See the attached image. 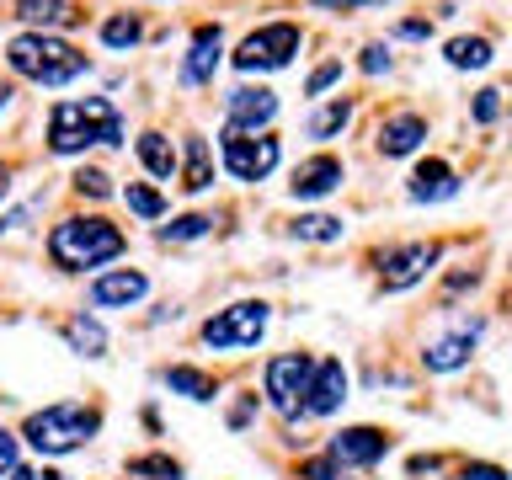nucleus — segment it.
Here are the masks:
<instances>
[{
	"instance_id": "1",
	"label": "nucleus",
	"mask_w": 512,
	"mask_h": 480,
	"mask_svg": "<svg viewBox=\"0 0 512 480\" xmlns=\"http://www.w3.org/2000/svg\"><path fill=\"white\" fill-rule=\"evenodd\" d=\"M91 144L118 150L123 144V118L107 96H86V102H54L48 107V150L54 155H80Z\"/></svg>"
},
{
	"instance_id": "2",
	"label": "nucleus",
	"mask_w": 512,
	"mask_h": 480,
	"mask_svg": "<svg viewBox=\"0 0 512 480\" xmlns=\"http://www.w3.org/2000/svg\"><path fill=\"white\" fill-rule=\"evenodd\" d=\"M6 64H11L22 80H32V86H48V91L70 86V80H80V75L91 70V59L80 54L75 43L54 38V32H22V38H11Z\"/></svg>"
},
{
	"instance_id": "3",
	"label": "nucleus",
	"mask_w": 512,
	"mask_h": 480,
	"mask_svg": "<svg viewBox=\"0 0 512 480\" xmlns=\"http://www.w3.org/2000/svg\"><path fill=\"white\" fill-rule=\"evenodd\" d=\"M128 251V240L118 224H107V219H59L54 230H48V256H54V267L59 272H86V267H102L112 262V256H123Z\"/></svg>"
},
{
	"instance_id": "4",
	"label": "nucleus",
	"mask_w": 512,
	"mask_h": 480,
	"mask_svg": "<svg viewBox=\"0 0 512 480\" xmlns=\"http://www.w3.org/2000/svg\"><path fill=\"white\" fill-rule=\"evenodd\" d=\"M96 432H102V411L96 406H80V400H54V406L32 411L22 422V438L27 448H38V454H75V448H86Z\"/></svg>"
},
{
	"instance_id": "5",
	"label": "nucleus",
	"mask_w": 512,
	"mask_h": 480,
	"mask_svg": "<svg viewBox=\"0 0 512 480\" xmlns=\"http://www.w3.org/2000/svg\"><path fill=\"white\" fill-rule=\"evenodd\" d=\"M267 326H272V304L267 299H240L230 310L208 315L198 336H203V347H214V352H246L267 336Z\"/></svg>"
},
{
	"instance_id": "6",
	"label": "nucleus",
	"mask_w": 512,
	"mask_h": 480,
	"mask_svg": "<svg viewBox=\"0 0 512 480\" xmlns=\"http://www.w3.org/2000/svg\"><path fill=\"white\" fill-rule=\"evenodd\" d=\"M304 48V32H299V22H267V27H256V32H246L240 38V48H235V70H246V75H256V70H283V64H294V54Z\"/></svg>"
},
{
	"instance_id": "7",
	"label": "nucleus",
	"mask_w": 512,
	"mask_h": 480,
	"mask_svg": "<svg viewBox=\"0 0 512 480\" xmlns=\"http://www.w3.org/2000/svg\"><path fill=\"white\" fill-rule=\"evenodd\" d=\"M224 171L235 176V182H267L272 171H278L283 160V144L272 134H235V128H224Z\"/></svg>"
},
{
	"instance_id": "8",
	"label": "nucleus",
	"mask_w": 512,
	"mask_h": 480,
	"mask_svg": "<svg viewBox=\"0 0 512 480\" xmlns=\"http://www.w3.org/2000/svg\"><path fill=\"white\" fill-rule=\"evenodd\" d=\"M310 368H315L310 352H278V358H267V368H262V390H267V400L288 416V422L299 416V400H304V384H310Z\"/></svg>"
},
{
	"instance_id": "9",
	"label": "nucleus",
	"mask_w": 512,
	"mask_h": 480,
	"mask_svg": "<svg viewBox=\"0 0 512 480\" xmlns=\"http://www.w3.org/2000/svg\"><path fill=\"white\" fill-rule=\"evenodd\" d=\"M443 246H427V240H411V246H390L379 251V288L384 294H400V288L422 283L432 267H438Z\"/></svg>"
},
{
	"instance_id": "10",
	"label": "nucleus",
	"mask_w": 512,
	"mask_h": 480,
	"mask_svg": "<svg viewBox=\"0 0 512 480\" xmlns=\"http://www.w3.org/2000/svg\"><path fill=\"white\" fill-rule=\"evenodd\" d=\"M272 118H278V91L235 86L230 96H224V128H235V134H267Z\"/></svg>"
},
{
	"instance_id": "11",
	"label": "nucleus",
	"mask_w": 512,
	"mask_h": 480,
	"mask_svg": "<svg viewBox=\"0 0 512 480\" xmlns=\"http://www.w3.org/2000/svg\"><path fill=\"white\" fill-rule=\"evenodd\" d=\"M326 454L336 464H347V470H368V464H379L384 454H390V432L384 427H342L326 443Z\"/></svg>"
},
{
	"instance_id": "12",
	"label": "nucleus",
	"mask_w": 512,
	"mask_h": 480,
	"mask_svg": "<svg viewBox=\"0 0 512 480\" xmlns=\"http://www.w3.org/2000/svg\"><path fill=\"white\" fill-rule=\"evenodd\" d=\"M342 400H347V368H342V358L315 363L310 368V384H304L299 411L304 416H336V411H342Z\"/></svg>"
},
{
	"instance_id": "13",
	"label": "nucleus",
	"mask_w": 512,
	"mask_h": 480,
	"mask_svg": "<svg viewBox=\"0 0 512 480\" xmlns=\"http://www.w3.org/2000/svg\"><path fill=\"white\" fill-rule=\"evenodd\" d=\"M347 182V166L336 155H310V160H299L294 166V182H288V192H294L299 203H315V198H326V192H336Z\"/></svg>"
},
{
	"instance_id": "14",
	"label": "nucleus",
	"mask_w": 512,
	"mask_h": 480,
	"mask_svg": "<svg viewBox=\"0 0 512 480\" xmlns=\"http://www.w3.org/2000/svg\"><path fill=\"white\" fill-rule=\"evenodd\" d=\"M150 294V278H144L139 267H112L102 278L91 283V304L96 310H128V304H139Z\"/></svg>"
},
{
	"instance_id": "15",
	"label": "nucleus",
	"mask_w": 512,
	"mask_h": 480,
	"mask_svg": "<svg viewBox=\"0 0 512 480\" xmlns=\"http://www.w3.org/2000/svg\"><path fill=\"white\" fill-rule=\"evenodd\" d=\"M374 144H379L384 160H400V155L422 150V144H427V118H422V112H390V118H379Z\"/></svg>"
},
{
	"instance_id": "16",
	"label": "nucleus",
	"mask_w": 512,
	"mask_h": 480,
	"mask_svg": "<svg viewBox=\"0 0 512 480\" xmlns=\"http://www.w3.org/2000/svg\"><path fill=\"white\" fill-rule=\"evenodd\" d=\"M219 59H224V32L219 22L214 27H198L192 32V48H187V59H182V86H208L219 70Z\"/></svg>"
},
{
	"instance_id": "17",
	"label": "nucleus",
	"mask_w": 512,
	"mask_h": 480,
	"mask_svg": "<svg viewBox=\"0 0 512 480\" xmlns=\"http://www.w3.org/2000/svg\"><path fill=\"white\" fill-rule=\"evenodd\" d=\"M454 192H459V171L448 166V160H422V166L411 171V182H406L411 203H448Z\"/></svg>"
},
{
	"instance_id": "18",
	"label": "nucleus",
	"mask_w": 512,
	"mask_h": 480,
	"mask_svg": "<svg viewBox=\"0 0 512 480\" xmlns=\"http://www.w3.org/2000/svg\"><path fill=\"white\" fill-rule=\"evenodd\" d=\"M475 336H480V320H470L459 336H438V342L422 352V368L427 374H454V368H464L470 352H475Z\"/></svg>"
},
{
	"instance_id": "19",
	"label": "nucleus",
	"mask_w": 512,
	"mask_h": 480,
	"mask_svg": "<svg viewBox=\"0 0 512 480\" xmlns=\"http://www.w3.org/2000/svg\"><path fill=\"white\" fill-rule=\"evenodd\" d=\"M16 16L32 27V32H54V27H75L80 11L70 0H16Z\"/></svg>"
},
{
	"instance_id": "20",
	"label": "nucleus",
	"mask_w": 512,
	"mask_h": 480,
	"mask_svg": "<svg viewBox=\"0 0 512 480\" xmlns=\"http://www.w3.org/2000/svg\"><path fill=\"white\" fill-rule=\"evenodd\" d=\"M134 150H139V166L150 176H160V182H171V176H176V144L160 134V128H144Z\"/></svg>"
},
{
	"instance_id": "21",
	"label": "nucleus",
	"mask_w": 512,
	"mask_h": 480,
	"mask_svg": "<svg viewBox=\"0 0 512 480\" xmlns=\"http://www.w3.org/2000/svg\"><path fill=\"white\" fill-rule=\"evenodd\" d=\"M182 187L187 192L214 187V160H208V139L203 134H187V144H182Z\"/></svg>"
},
{
	"instance_id": "22",
	"label": "nucleus",
	"mask_w": 512,
	"mask_h": 480,
	"mask_svg": "<svg viewBox=\"0 0 512 480\" xmlns=\"http://www.w3.org/2000/svg\"><path fill=\"white\" fill-rule=\"evenodd\" d=\"M160 379H166L171 395H187V400H214V395H219V384L208 379L203 368H192V363H171Z\"/></svg>"
},
{
	"instance_id": "23",
	"label": "nucleus",
	"mask_w": 512,
	"mask_h": 480,
	"mask_svg": "<svg viewBox=\"0 0 512 480\" xmlns=\"http://www.w3.org/2000/svg\"><path fill=\"white\" fill-rule=\"evenodd\" d=\"M443 54H448L454 70H486V64L496 59V48H491V38H480V32H475V38H448Z\"/></svg>"
},
{
	"instance_id": "24",
	"label": "nucleus",
	"mask_w": 512,
	"mask_h": 480,
	"mask_svg": "<svg viewBox=\"0 0 512 480\" xmlns=\"http://www.w3.org/2000/svg\"><path fill=\"white\" fill-rule=\"evenodd\" d=\"M203 235H214V214H182L155 230L160 246H187V240H203Z\"/></svg>"
},
{
	"instance_id": "25",
	"label": "nucleus",
	"mask_w": 512,
	"mask_h": 480,
	"mask_svg": "<svg viewBox=\"0 0 512 480\" xmlns=\"http://www.w3.org/2000/svg\"><path fill=\"white\" fill-rule=\"evenodd\" d=\"M64 342H70L80 358H102V352H107V331L96 326L91 315H75L70 326H64Z\"/></svg>"
},
{
	"instance_id": "26",
	"label": "nucleus",
	"mask_w": 512,
	"mask_h": 480,
	"mask_svg": "<svg viewBox=\"0 0 512 480\" xmlns=\"http://www.w3.org/2000/svg\"><path fill=\"white\" fill-rule=\"evenodd\" d=\"M139 38H144V22L134 11H118V16H107V22H102V43L112 48V54H128Z\"/></svg>"
},
{
	"instance_id": "27",
	"label": "nucleus",
	"mask_w": 512,
	"mask_h": 480,
	"mask_svg": "<svg viewBox=\"0 0 512 480\" xmlns=\"http://www.w3.org/2000/svg\"><path fill=\"white\" fill-rule=\"evenodd\" d=\"M347 123H352V102H326V107H315V112H310L304 134H310V139H336Z\"/></svg>"
},
{
	"instance_id": "28",
	"label": "nucleus",
	"mask_w": 512,
	"mask_h": 480,
	"mask_svg": "<svg viewBox=\"0 0 512 480\" xmlns=\"http://www.w3.org/2000/svg\"><path fill=\"white\" fill-rule=\"evenodd\" d=\"M288 235H294V240H320V246H326V240H342L347 235V224L336 219V214H304V219L288 224Z\"/></svg>"
},
{
	"instance_id": "29",
	"label": "nucleus",
	"mask_w": 512,
	"mask_h": 480,
	"mask_svg": "<svg viewBox=\"0 0 512 480\" xmlns=\"http://www.w3.org/2000/svg\"><path fill=\"white\" fill-rule=\"evenodd\" d=\"M123 203L134 208L139 219H150V224H155V219H166V198H160L155 187H144V182H128V187H123Z\"/></svg>"
},
{
	"instance_id": "30",
	"label": "nucleus",
	"mask_w": 512,
	"mask_h": 480,
	"mask_svg": "<svg viewBox=\"0 0 512 480\" xmlns=\"http://www.w3.org/2000/svg\"><path fill=\"white\" fill-rule=\"evenodd\" d=\"M299 475H304V480H358V475L347 470V464H336L331 454H315V459H304V464H299Z\"/></svg>"
},
{
	"instance_id": "31",
	"label": "nucleus",
	"mask_w": 512,
	"mask_h": 480,
	"mask_svg": "<svg viewBox=\"0 0 512 480\" xmlns=\"http://www.w3.org/2000/svg\"><path fill=\"white\" fill-rule=\"evenodd\" d=\"M128 475H155V480H182V464H176V459H160V454H144V459H128Z\"/></svg>"
},
{
	"instance_id": "32",
	"label": "nucleus",
	"mask_w": 512,
	"mask_h": 480,
	"mask_svg": "<svg viewBox=\"0 0 512 480\" xmlns=\"http://www.w3.org/2000/svg\"><path fill=\"white\" fill-rule=\"evenodd\" d=\"M75 192L80 198H112V176L96 171V166H80L75 171Z\"/></svg>"
},
{
	"instance_id": "33",
	"label": "nucleus",
	"mask_w": 512,
	"mask_h": 480,
	"mask_svg": "<svg viewBox=\"0 0 512 480\" xmlns=\"http://www.w3.org/2000/svg\"><path fill=\"white\" fill-rule=\"evenodd\" d=\"M336 80H342V59H326L310 80H304V96H326V91L336 86Z\"/></svg>"
},
{
	"instance_id": "34",
	"label": "nucleus",
	"mask_w": 512,
	"mask_h": 480,
	"mask_svg": "<svg viewBox=\"0 0 512 480\" xmlns=\"http://www.w3.org/2000/svg\"><path fill=\"white\" fill-rule=\"evenodd\" d=\"M496 118H502V91H496V86H486V91L475 96V123L486 128V123H496Z\"/></svg>"
},
{
	"instance_id": "35",
	"label": "nucleus",
	"mask_w": 512,
	"mask_h": 480,
	"mask_svg": "<svg viewBox=\"0 0 512 480\" xmlns=\"http://www.w3.org/2000/svg\"><path fill=\"white\" fill-rule=\"evenodd\" d=\"M363 70H368V75H384V70H390V48H384V43H368V48H363Z\"/></svg>"
},
{
	"instance_id": "36",
	"label": "nucleus",
	"mask_w": 512,
	"mask_h": 480,
	"mask_svg": "<svg viewBox=\"0 0 512 480\" xmlns=\"http://www.w3.org/2000/svg\"><path fill=\"white\" fill-rule=\"evenodd\" d=\"M379 0H310V11H374Z\"/></svg>"
},
{
	"instance_id": "37",
	"label": "nucleus",
	"mask_w": 512,
	"mask_h": 480,
	"mask_svg": "<svg viewBox=\"0 0 512 480\" xmlns=\"http://www.w3.org/2000/svg\"><path fill=\"white\" fill-rule=\"evenodd\" d=\"M459 480H507V470L502 464H464Z\"/></svg>"
},
{
	"instance_id": "38",
	"label": "nucleus",
	"mask_w": 512,
	"mask_h": 480,
	"mask_svg": "<svg viewBox=\"0 0 512 480\" xmlns=\"http://www.w3.org/2000/svg\"><path fill=\"white\" fill-rule=\"evenodd\" d=\"M16 470V432L0 427V475H11Z\"/></svg>"
},
{
	"instance_id": "39",
	"label": "nucleus",
	"mask_w": 512,
	"mask_h": 480,
	"mask_svg": "<svg viewBox=\"0 0 512 480\" xmlns=\"http://www.w3.org/2000/svg\"><path fill=\"white\" fill-rule=\"evenodd\" d=\"M395 38H411V43H422V38H432V22H395Z\"/></svg>"
},
{
	"instance_id": "40",
	"label": "nucleus",
	"mask_w": 512,
	"mask_h": 480,
	"mask_svg": "<svg viewBox=\"0 0 512 480\" xmlns=\"http://www.w3.org/2000/svg\"><path fill=\"white\" fill-rule=\"evenodd\" d=\"M251 416H256V395H246V400H240V406L230 411V427L240 432V427H246V422H251Z\"/></svg>"
},
{
	"instance_id": "41",
	"label": "nucleus",
	"mask_w": 512,
	"mask_h": 480,
	"mask_svg": "<svg viewBox=\"0 0 512 480\" xmlns=\"http://www.w3.org/2000/svg\"><path fill=\"white\" fill-rule=\"evenodd\" d=\"M6 192H11V166H0V203H6Z\"/></svg>"
},
{
	"instance_id": "42",
	"label": "nucleus",
	"mask_w": 512,
	"mask_h": 480,
	"mask_svg": "<svg viewBox=\"0 0 512 480\" xmlns=\"http://www.w3.org/2000/svg\"><path fill=\"white\" fill-rule=\"evenodd\" d=\"M11 96H16V91L6 86V80H0V112H6V107H11Z\"/></svg>"
},
{
	"instance_id": "43",
	"label": "nucleus",
	"mask_w": 512,
	"mask_h": 480,
	"mask_svg": "<svg viewBox=\"0 0 512 480\" xmlns=\"http://www.w3.org/2000/svg\"><path fill=\"white\" fill-rule=\"evenodd\" d=\"M6 480H38V475H32V470H22V464H16V470H11Z\"/></svg>"
},
{
	"instance_id": "44",
	"label": "nucleus",
	"mask_w": 512,
	"mask_h": 480,
	"mask_svg": "<svg viewBox=\"0 0 512 480\" xmlns=\"http://www.w3.org/2000/svg\"><path fill=\"white\" fill-rule=\"evenodd\" d=\"M38 480H70V475H59V470H43Z\"/></svg>"
}]
</instances>
